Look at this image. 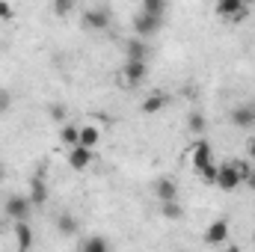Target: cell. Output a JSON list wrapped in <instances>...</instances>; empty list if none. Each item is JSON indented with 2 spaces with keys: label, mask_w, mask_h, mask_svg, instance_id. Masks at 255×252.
Segmentation results:
<instances>
[{
  "label": "cell",
  "mask_w": 255,
  "mask_h": 252,
  "mask_svg": "<svg viewBox=\"0 0 255 252\" xmlns=\"http://www.w3.org/2000/svg\"><path fill=\"white\" fill-rule=\"evenodd\" d=\"M190 130H193V133H202V130H205V116L193 113V116H190Z\"/></svg>",
  "instance_id": "obj_23"
},
{
  "label": "cell",
  "mask_w": 255,
  "mask_h": 252,
  "mask_svg": "<svg viewBox=\"0 0 255 252\" xmlns=\"http://www.w3.org/2000/svg\"><path fill=\"white\" fill-rule=\"evenodd\" d=\"M247 157L255 160V139H250V145H247Z\"/></svg>",
  "instance_id": "obj_28"
},
{
  "label": "cell",
  "mask_w": 255,
  "mask_h": 252,
  "mask_svg": "<svg viewBox=\"0 0 255 252\" xmlns=\"http://www.w3.org/2000/svg\"><path fill=\"white\" fill-rule=\"evenodd\" d=\"M71 6H74V3H68V0H63V3H54L51 9H54V15H68V12H71Z\"/></svg>",
  "instance_id": "obj_25"
},
{
  "label": "cell",
  "mask_w": 255,
  "mask_h": 252,
  "mask_svg": "<svg viewBox=\"0 0 255 252\" xmlns=\"http://www.w3.org/2000/svg\"><path fill=\"white\" fill-rule=\"evenodd\" d=\"M0 226H3V211H0Z\"/></svg>",
  "instance_id": "obj_31"
},
{
  "label": "cell",
  "mask_w": 255,
  "mask_h": 252,
  "mask_svg": "<svg viewBox=\"0 0 255 252\" xmlns=\"http://www.w3.org/2000/svg\"><path fill=\"white\" fill-rule=\"evenodd\" d=\"M193 169L202 175V181H208V184H214L217 181V169H220V163L214 160V148H211V142L208 139H196L193 142Z\"/></svg>",
  "instance_id": "obj_1"
},
{
  "label": "cell",
  "mask_w": 255,
  "mask_h": 252,
  "mask_svg": "<svg viewBox=\"0 0 255 252\" xmlns=\"http://www.w3.org/2000/svg\"><path fill=\"white\" fill-rule=\"evenodd\" d=\"M33 226L30 223H15V244H18V252H30L33 250Z\"/></svg>",
  "instance_id": "obj_13"
},
{
  "label": "cell",
  "mask_w": 255,
  "mask_h": 252,
  "mask_svg": "<svg viewBox=\"0 0 255 252\" xmlns=\"http://www.w3.org/2000/svg\"><path fill=\"white\" fill-rule=\"evenodd\" d=\"M229 119H232V125H235V127H241V130H247V127H253V125H255L253 104H241V107H235Z\"/></svg>",
  "instance_id": "obj_11"
},
{
  "label": "cell",
  "mask_w": 255,
  "mask_h": 252,
  "mask_svg": "<svg viewBox=\"0 0 255 252\" xmlns=\"http://www.w3.org/2000/svg\"><path fill=\"white\" fill-rule=\"evenodd\" d=\"M122 74H125V80L130 86H136V83H142L145 77H148V63H139V60H125L122 65Z\"/></svg>",
  "instance_id": "obj_8"
},
{
  "label": "cell",
  "mask_w": 255,
  "mask_h": 252,
  "mask_svg": "<svg viewBox=\"0 0 255 252\" xmlns=\"http://www.w3.org/2000/svg\"><path fill=\"white\" fill-rule=\"evenodd\" d=\"M214 184L223 190V193H235L244 181H241V175H238V169H235L232 163H223V166L217 169V181H214Z\"/></svg>",
  "instance_id": "obj_5"
},
{
  "label": "cell",
  "mask_w": 255,
  "mask_h": 252,
  "mask_svg": "<svg viewBox=\"0 0 255 252\" xmlns=\"http://www.w3.org/2000/svg\"><path fill=\"white\" fill-rule=\"evenodd\" d=\"M9 107H12V95H9V89L0 86V113H6Z\"/></svg>",
  "instance_id": "obj_24"
},
{
  "label": "cell",
  "mask_w": 255,
  "mask_h": 252,
  "mask_svg": "<svg viewBox=\"0 0 255 252\" xmlns=\"http://www.w3.org/2000/svg\"><path fill=\"white\" fill-rule=\"evenodd\" d=\"M89 163H92V151H89V148H80V145H74V148L68 151V166H71L74 172H83V169H89Z\"/></svg>",
  "instance_id": "obj_12"
},
{
  "label": "cell",
  "mask_w": 255,
  "mask_h": 252,
  "mask_svg": "<svg viewBox=\"0 0 255 252\" xmlns=\"http://www.w3.org/2000/svg\"><path fill=\"white\" fill-rule=\"evenodd\" d=\"M80 252H110V241L104 235H92V238H86Z\"/></svg>",
  "instance_id": "obj_18"
},
{
  "label": "cell",
  "mask_w": 255,
  "mask_h": 252,
  "mask_svg": "<svg viewBox=\"0 0 255 252\" xmlns=\"http://www.w3.org/2000/svg\"><path fill=\"white\" fill-rule=\"evenodd\" d=\"M160 214H163L166 220H181V217H184V208H181L178 202H163V205H160Z\"/></svg>",
  "instance_id": "obj_20"
},
{
  "label": "cell",
  "mask_w": 255,
  "mask_h": 252,
  "mask_svg": "<svg viewBox=\"0 0 255 252\" xmlns=\"http://www.w3.org/2000/svg\"><path fill=\"white\" fill-rule=\"evenodd\" d=\"M77 220H74V214H68V211H63V214H57V235H63V238H74L77 235Z\"/></svg>",
  "instance_id": "obj_15"
},
{
  "label": "cell",
  "mask_w": 255,
  "mask_h": 252,
  "mask_svg": "<svg viewBox=\"0 0 255 252\" xmlns=\"http://www.w3.org/2000/svg\"><path fill=\"white\" fill-rule=\"evenodd\" d=\"M160 21L163 18H154V15H145L142 9L133 15V33H136V39H151L157 30H160Z\"/></svg>",
  "instance_id": "obj_3"
},
{
  "label": "cell",
  "mask_w": 255,
  "mask_h": 252,
  "mask_svg": "<svg viewBox=\"0 0 255 252\" xmlns=\"http://www.w3.org/2000/svg\"><path fill=\"white\" fill-rule=\"evenodd\" d=\"M229 241V220L226 217H217L208 229H205V244L208 247H223Z\"/></svg>",
  "instance_id": "obj_4"
},
{
  "label": "cell",
  "mask_w": 255,
  "mask_h": 252,
  "mask_svg": "<svg viewBox=\"0 0 255 252\" xmlns=\"http://www.w3.org/2000/svg\"><path fill=\"white\" fill-rule=\"evenodd\" d=\"M30 202H33V208H39V205L48 202V184H45L42 175H33L30 178Z\"/></svg>",
  "instance_id": "obj_14"
},
{
  "label": "cell",
  "mask_w": 255,
  "mask_h": 252,
  "mask_svg": "<svg viewBox=\"0 0 255 252\" xmlns=\"http://www.w3.org/2000/svg\"><path fill=\"white\" fill-rule=\"evenodd\" d=\"M232 166L238 169V175H241V181L247 184V178L253 175V166H250V160H232Z\"/></svg>",
  "instance_id": "obj_22"
},
{
  "label": "cell",
  "mask_w": 255,
  "mask_h": 252,
  "mask_svg": "<svg viewBox=\"0 0 255 252\" xmlns=\"http://www.w3.org/2000/svg\"><path fill=\"white\" fill-rule=\"evenodd\" d=\"M163 107H166V95H163V92H154V95H148V98L142 101L139 110H142L145 116H154V113H160Z\"/></svg>",
  "instance_id": "obj_17"
},
{
  "label": "cell",
  "mask_w": 255,
  "mask_h": 252,
  "mask_svg": "<svg viewBox=\"0 0 255 252\" xmlns=\"http://www.w3.org/2000/svg\"><path fill=\"white\" fill-rule=\"evenodd\" d=\"M214 12L220 15V18H232V21H241V18H247V6H244V0H220L217 6H214Z\"/></svg>",
  "instance_id": "obj_7"
},
{
  "label": "cell",
  "mask_w": 255,
  "mask_h": 252,
  "mask_svg": "<svg viewBox=\"0 0 255 252\" xmlns=\"http://www.w3.org/2000/svg\"><path fill=\"white\" fill-rule=\"evenodd\" d=\"M142 12H145V15H154V18H163L166 3H163V0H142Z\"/></svg>",
  "instance_id": "obj_19"
},
{
  "label": "cell",
  "mask_w": 255,
  "mask_h": 252,
  "mask_svg": "<svg viewBox=\"0 0 255 252\" xmlns=\"http://www.w3.org/2000/svg\"><path fill=\"white\" fill-rule=\"evenodd\" d=\"M3 178H6V166L0 163V181H3Z\"/></svg>",
  "instance_id": "obj_30"
},
{
  "label": "cell",
  "mask_w": 255,
  "mask_h": 252,
  "mask_svg": "<svg viewBox=\"0 0 255 252\" xmlns=\"http://www.w3.org/2000/svg\"><path fill=\"white\" fill-rule=\"evenodd\" d=\"M110 9L107 6H92V9H86L83 12V24L89 27V30H107L110 27Z\"/></svg>",
  "instance_id": "obj_6"
},
{
  "label": "cell",
  "mask_w": 255,
  "mask_h": 252,
  "mask_svg": "<svg viewBox=\"0 0 255 252\" xmlns=\"http://www.w3.org/2000/svg\"><path fill=\"white\" fill-rule=\"evenodd\" d=\"M30 214H33L30 196H6V202H3V217H9V220H15V223H27Z\"/></svg>",
  "instance_id": "obj_2"
},
{
  "label": "cell",
  "mask_w": 255,
  "mask_h": 252,
  "mask_svg": "<svg viewBox=\"0 0 255 252\" xmlns=\"http://www.w3.org/2000/svg\"><path fill=\"white\" fill-rule=\"evenodd\" d=\"M253 113H255V104H253Z\"/></svg>",
  "instance_id": "obj_32"
},
{
  "label": "cell",
  "mask_w": 255,
  "mask_h": 252,
  "mask_svg": "<svg viewBox=\"0 0 255 252\" xmlns=\"http://www.w3.org/2000/svg\"><path fill=\"white\" fill-rule=\"evenodd\" d=\"M154 196L160 199V205L163 202H178V181L175 178H160L154 184Z\"/></svg>",
  "instance_id": "obj_10"
},
{
  "label": "cell",
  "mask_w": 255,
  "mask_h": 252,
  "mask_svg": "<svg viewBox=\"0 0 255 252\" xmlns=\"http://www.w3.org/2000/svg\"><path fill=\"white\" fill-rule=\"evenodd\" d=\"M12 15H15V9H12L9 3H0V21H9Z\"/></svg>",
  "instance_id": "obj_26"
},
{
  "label": "cell",
  "mask_w": 255,
  "mask_h": 252,
  "mask_svg": "<svg viewBox=\"0 0 255 252\" xmlns=\"http://www.w3.org/2000/svg\"><path fill=\"white\" fill-rule=\"evenodd\" d=\"M125 54L128 60H139V63H148V54H151V48H148V42L145 39H128L125 42Z\"/></svg>",
  "instance_id": "obj_9"
},
{
  "label": "cell",
  "mask_w": 255,
  "mask_h": 252,
  "mask_svg": "<svg viewBox=\"0 0 255 252\" xmlns=\"http://www.w3.org/2000/svg\"><path fill=\"white\" fill-rule=\"evenodd\" d=\"M98 142H101V130H98V127L95 125H83L80 127V142H77L80 148H89V151H92Z\"/></svg>",
  "instance_id": "obj_16"
},
{
  "label": "cell",
  "mask_w": 255,
  "mask_h": 252,
  "mask_svg": "<svg viewBox=\"0 0 255 252\" xmlns=\"http://www.w3.org/2000/svg\"><path fill=\"white\" fill-rule=\"evenodd\" d=\"M60 139H63L68 148H74L77 142H80V127H74V125H65L63 127V133H60Z\"/></svg>",
  "instance_id": "obj_21"
},
{
  "label": "cell",
  "mask_w": 255,
  "mask_h": 252,
  "mask_svg": "<svg viewBox=\"0 0 255 252\" xmlns=\"http://www.w3.org/2000/svg\"><path fill=\"white\" fill-rule=\"evenodd\" d=\"M51 116H54L57 122H63V119H65V107H63V104H54V107H51Z\"/></svg>",
  "instance_id": "obj_27"
},
{
  "label": "cell",
  "mask_w": 255,
  "mask_h": 252,
  "mask_svg": "<svg viewBox=\"0 0 255 252\" xmlns=\"http://www.w3.org/2000/svg\"><path fill=\"white\" fill-rule=\"evenodd\" d=\"M247 187H250V190H253V193H255V166H253V175L247 178Z\"/></svg>",
  "instance_id": "obj_29"
}]
</instances>
